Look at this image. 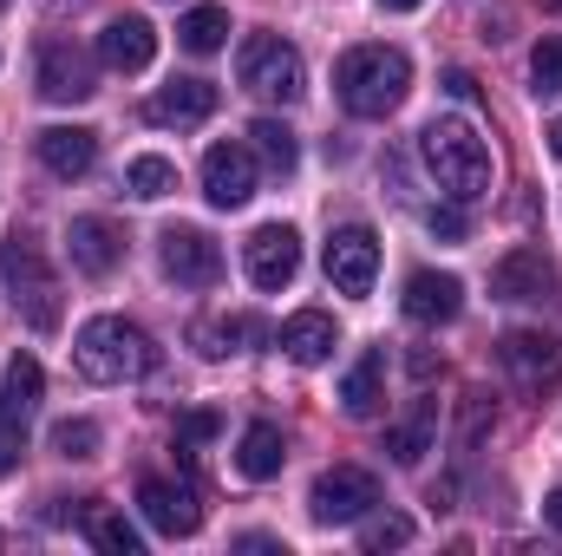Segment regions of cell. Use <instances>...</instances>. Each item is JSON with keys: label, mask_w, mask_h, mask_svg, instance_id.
Listing matches in <instances>:
<instances>
[{"label": "cell", "mask_w": 562, "mask_h": 556, "mask_svg": "<svg viewBox=\"0 0 562 556\" xmlns=\"http://www.w3.org/2000/svg\"><path fill=\"white\" fill-rule=\"evenodd\" d=\"M373 276H380V236L367 223H340L327 236V281L340 294H373Z\"/></svg>", "instance_id": "obj_8"}, {"label": "cell", "mask_w": 562, "mask_h": 556, "mask_svg": "<svg viewBox=\"0 0 562 556\" xmlns=\"http://www.w3.org/2000/svg\"><path fill=\"white\" fill-rule=\"evenodd\" d=\"M243 269H249V281L256 288H288V281L301 276V236L288 230V223H262L249 243H243Z\"/></svg>", "instance_id": "obj_9"}, {"label": "cell", "mask_w": 562, "mask_h": 556, "mask_svg": "<svg viewBox=\"0 0 562 556\" xmlns=\"http://www.w3.org/2000/svg\"><path fill=\"white\" fill-rule=\"evenodd\" d=\"M400 308H406V321H419V327H445V321L464 314V281L445 276V269H419V276H406Z\"/></svg>", "instance_id": "obj_13"}, {"label": "cell", "mask_w": 562, "mask_h": 556, "mask_svg": "<svg viewBox=\"0 0 562 556\" xmlns=\"http://www.w3.org/2000/svg\"><path fill=\"white\" fill-rule=\"evenodd\" d=\"M380 7H386V13H419L425 0H380Z\"/></svg>", "instance_id": "obj_38"}, {"label": "cell", "mask_w": 562, "mask_h": 556, "mask_svg": "<svg viewBox=\"0 0 562 556\" xmlns=\"http://www.w3.org/2000/svg\"><path fill=\"white\" fill-rule=\"evenodd\" d=\"M157 263H164V276L183 281V288H216V281H223V249H216V236L196 230V223H170V230L157 236Z\"/></svg>", "instance_id": "obj_7"}, {"label": "cell", "mask_w": 562, "mask_h": 556, "mask_svg": "<svg viewBox=\"0 0 562 556\" xmlns=\"http://www.w3.org/2000/svg\"><path fill=\"white\" fill-rule=\"evenodd\" d=\"M530 86H537V99H557L562 92V40H543L530 53Z\"/></svg>", "instance_id": "obj_32"}, {"label": "cell", "mask_w": 562, "mask_h": 556, "mask_svg": "<svg viewBox=\"0 0 562 556\" xmlns=\"http://www.w3.org/2000/svg\"><path fill=\"white\" fill-rule=\"evenodd\" d=\"M26 400H13V387L0 380V478L20 465V452H26Z\"/></svg>", "instance_id": "obj_25"}, {"label": "cell", "mask_w": 562, "mask_h": 556, "mask_svg": "<svg viewBox=\"0 0 562 556\" xmlns=\"http://www.w3.org/2000/svg\"><path fill=\"white\" fill-rule=\"evenodd\" d=\"M373 504H380V478H373L367 465H334V471H321L314 491H307L314 524H360Z\"/></svg>", "instance_id": "obj_6"}, {"label": "cell", "mask_w": 562, "mask_h": 556, "mask_svg": "<svg viewBox=\"0 0 562 556\" xmlns=\"http://www.w3.org/2000/svg\"><path fill=\"white\" fill-rule=\"evenodd\" d=\"M46 445H53L59 458H92V452H99V425H92V419H59Z\"/></svg>", "instance_id": "obj_31"}, {"label": "cell", "mask_w": 562, "mask_h": 556, "mask_svg": "<svg viewBox=\"0 0 562 556\" xmlns=\"http://www.w3.org/2000/svg\"><path fill=\"white\" fill-rule=\"evenodd\" d=\"M203 197L216 210H243L256 197V151L249 144H210L203 151Z\"/></svg>", "instance_id": "obj_10"}, {"label": "cell", "mask_w": 562, "mask_h": 556, "mask_svg": "<svg viewBox=\"0 0 562 556\" xmlns=\"http://www.w3.org/2000/svg\"><path fill=\"white\" fill-rule=\"evenodd\" d=\"M445 92H451V99H464V105H471V99H477V79H471V73H445Z\"/></svg>", "instance_id": "obj_36"}, {"label": "cell", "mask_w": 562, "mask_h": 556, "mask_svg": "<svg viewBox=\"0 0 562 556\" xmlns=\"http://www.w3.org/2000/svg\"><path fill=\"white\" fill-rule=\"evenodd\" d=\"M236 79H243V92L276 99V105H294V99L307 92V66H301V53H294L281 33H256V40H243V53H236Z\"/></svg>", "instance_id": "obj_5"}, {"label": "cell", "mask_w": 562, "mask_h": 556, "mask_svg": "<svg viewBox=\"0 0 562 556\" xmlns=\"http://www.w3.org/2000/svg\"><path fill=\"white\" fill-rule=\"evenodd\" d=\"M550 263H543V249H517V256H504L497 269H491V288H497V301H543L550 294Z\"/></svg>", "instance_id": "obj_19"}, {"label": "cell", "mask_w": 562, "mask_h": 556, "mask_svg": "<svg viewBox=\"0 0 562 556\" xmlns=\"http://www.w3.org/2000/svg\"><path fill=\"white\" fill-rule=\"evenodd\" d=\"M125 184H132V197L157 203V197H170V190H177V164H170V157H132Z\"/></svg>", "instance_id": "obj_29"}, {"label": "cell", "mask_w": 562, "mask_h": 556, "mask_svg": "<svg viewBox=\"0 0 562 556\" xmlns=\"http://www.w3.org/2000/svg\"><path fill=\"white\" fill-rule=\"evenodd\" d=\"M138 511H144V524L164 531V537H190V531L203 524L196 491H190V485H170V478H144L138 485Z\"/></svg>", "instance_id": "obj_12"}, {"label": "cell", "mask_w": 562, "mask_h": 556, "mask_svg": "<svg viewBox=\"0 0 562 556\" xmlns=\"http://www.w3.org/2000/svg\"><path fill=\"white\" fill-rule=\"evenodd\" d=\"M431 432H438V407H431V400H419V407H413V419H400V425L386 432V452H393L400 465H419L425 452H431Z\"/></svg>", "instance_id": "obj_23"}, {"label": "cell", "mask_w": 562, "mask_h": 556, "mask_svg": "<svg viewBox=\"0 0 562 556\" xmlns=\"http://www.w3.org/2000/svg\"><path fill=\"white\" fill-rule=\"evenodd\" d=\"M99 86H92V59L72 46V40H46L40 46V99L53 105H86Z\"/></svg>", "instance_id": "obj_11"}, {"label": "cell", "mask_w": 562, "mask_h": 556, "mask_svg": "<svg viewBox=\"0 0 562 556\" xmlns=\"http://www.w3.org/2000/svg\"><path fill=\"white\" fill-rule=\"evenodd\" d=\"M550 157H562V119L550 125Z\"/></svg>", "instance_id": "obj_39"}, {"label": "cell", "mask_w": 562, "mask_h": 556, "mask_svg": "<svg viewBox=\"0 0 562 556\" xmlns=\"http://www.w3.org/2000/svg\"><path fill=\"white\" fill-rule=\"evenodd\" d=\"M249 138H256V151H262V164L281 170V177L301 164V144H294V132H288L281 119H256V125H249Z\"/></svg>", "instance_id": "obj_28"}, {"label": "cell", "mask_w": 562, "mask_h": 556, "mask_svg": "<svg viewBox=\"0 0 562 556\" xmlns=\"http://www.w3.org/2000/svg\"><path fill=\"white\" fill-rule=\"evenodd\" d=\"M334 92H340V105L353 119H386L413 92V59L400 46H353L334 66Z\"/></svg>", "instance_id": "obj_1"}, {"label": "cell", "mask_w": 562, "mask_h": 556, "mask_svg": "<svg viewBox=\"0 0 562 556\" xmlns=\"http://www.w3.org/2000/svg\"><path fill=\"white\" fill-rule=\"evenodd\" d=\"M0 7H7V0H0Z\"/></svg>", "instance_id": "obj_40"}, {"label": "cell", "mask_w": 562, "mask_h": 556, "mask_svg": "<svg viewBox=\"0 0 562 556\" xmlns=\"http://www.w3.org/2000/svg\"><path fill=\"white\" fill-rule=\"evenodd\" d=\"M413 544V518H400V511H367L360 518V551H406Z\"/></svg>", "instance_id": "obj_26"}, {"label": "cell", "mask_w": 562, "mask_h": 556, "mask_svg": "<svg viewBox=\"0 0 562 556\" xmlns=\"http://www.w3.org/2000/svg\"><path fill=\"white\" fill-rule=\"evenodd\" d=\"M177 40H183V53H223L229 46V13L223 7H190L177 20Z\"/></svg>", "instance_id": "obj_24"}, {"label": "cell", "mask_w": 562, "mask_h": 556, "mask_svg": "<svg viewBox=\"0 0 562 556\" xmlns=\"http://www.w3.org/2000/svg\"><path fill=\"white\" fill-rule=\"evenodd\" d=\"M0 281H7V294H13V308H20L26 327H40V334L59 327V276H53V263H46V249L33 236L13 230L0 243Z\"/></svg>", "instance_id": "obj_4"}, {"label": "cell", "mask_w": 562, "mask_h": 556, "mask_svg": "<svg viewBox=\"0 0 562 556\" xmlns=\"http://www.w3.org/2000/svg\"><path fill=\"white\" fill-rule=\"evenodd\" d=\"M86 537H92L105 556H138V551H144L138 524H125L119 511H92V518H86Z\"/></svg>", "instance_id": "obj_27"}, {"label": "cell", "mask_w": 562, "mask_h": 556, "mask_svg": "<svg viewBox=\"0 0 562 556\" xmlns=\"http://www.w3.org/2000/svg\"><path fill=\"white\" fill-rule=\"evenodd\" d=\"M334 347H340V327H334V314H321V308H301V314H288V321H281V354H288V360H301V367H321Z\"/></svg>", "instance_id": "obj_18"}, {"label": "cell", "mask_w": 562, "mask_h": 556, "mask_svg": "<svg viewBox=\"0 0 562 556\" xmlns=\"http://www.w3.org/2000/svg\"><path fill=\"white\" fill-rule=\"evenodd\" d=\"M269 327L262 321H249V314H236V321H223V327H196V341H210L203 354H243V341H262Z\"/></svg>", "instance_id": "obj_30"}, {"label": "cell", "mask_w": 562, "mask_h": 556, "mask_svg": "<svg viewBox=\"0 0 562 556\" xmlns=\"http://www.w3.org/2000/svg\"><path fill=\"white\" fill-rule=\"evenodd\" d=\"M66 243H72V269H79V276H112V269L125 263V236H119V223H105V216H72Z\"/></svg>", "instance_id": "obj_15"}, {"label": "cell", "mask_w": 562, "mask_h": 556, "mask_svg": "<svg viewBox=\"0 0 562 556\" xmlns=\"http://www.w3.org/2000/svg\"><path fill=\"white\" fill-rule=\"evenodd\" d=\"M210 112H216V86H210V79H170V86H157L150 105H144L150 125H177V132L203 125Z\"/></svg>", "instance_id": "obj_14"}, {"label": "cell", "mask_w": 562, "mask_h": 556, "mask_svg": "<svg viewBox=\"0 0 562 556\" xmlns=\"http://www.w3.org/2000/svg\"><path fill=\"white\" fill-rule=\"evenodd\" d=\"M543 518H550V524H557V531H562V485H557V491H550V504H543Z\"/></svg>", "instance_id": "obj_37"}, {"label": "cell", "mask_w": 562, "mask_h": 556, "mask_svg": "<svg viewBox=\"0 0 562 556\" xmlns=\"http://www.w3.org/2000/svg\"><path fill=\"white\" fill-rule=\"evenodd\" d=\"M425 230H431L438 243H464V230H471V223H464V210H458V203H431V210H425Z\"/></svg>", "instance_id": "obj_34"}, {"label": "cell", "mask_w": 562, "mask_h": 556, "mask_svg": "<svg viewBox=\"0 0 562 556\" xmlns=\"http://www.w3.org/2000/svg\"><path fill=\"white\" fill-rule=\"evenodd\" d=\"M380 400H386V354L373 347V354H360L353 374L340 380V407H347L353 419H373L380 413Z\"/></svg>", "instance_id": "obj_21"}, {"label": "cell", "mask_w": 562, "mask_h": 556, "mask_svg": "<svg viewBox=\"0 0 562 556\" xmlns=\"http://www.w3.org/2000/svg\"><path fill=\"white\" fill-rule=\"evenodd\" d=\"M99 59H105L112 73H144V66L157 59V26H150V20H138V13L112 20V26L99 33Z\"/></svg>", "instance_id": "obj_17"}, {"label": "cell", "mask_w": 562, "mask_h": 556, "mask_svg": "<svg viewBox=\"0 0 562 556\" xmlns=\"http://www.w3.org/2000/svg\"><path fill=\"white\" fill-rule=\"evenodd\" d=\"M216 413H183L177 419V452H190V445H203V438H216Z\"/></svg>", "instance_id": "obj_35"}, {"label": "cell", "mask_w": 562, "mask_h": 556, "mask_svg": "<svg viewBox=\"0 0 562 556\" xmlns=\"http://www.w3.org/2000/svg\"><path fill=\"white\" fill-rule=\"evenodd\" d=\"M497 354H504V367H510L524 387H543V380L562 367V354H557V341H550V334H504V347H497Z\"/></svg>", "instance_id": "obj_20"}, {"label": "cell", "mask_w": 562, "mask_h": 556, "mask_svg": "<svg viewBox=\"0 0 562 556\" xmlns=\"http://www.w3.org/2000/svg\"><path fill=\"white\" fill-rule=\"evenodd\" d=\"M419 151H425V170L438 177V190L451 203H477L491 190V144L477 138L471 119H431L419 132Z\"/></svg>", "instance_id": "obj_3"}, {"label": "cell", "mask_w": 562, "mask_h": 556, "mask_svg": "<svg viewBox=\"0 0 562 556\" xmlns=\"http://www.w3.org/2000/svg\"><path fill=\"white\" fill-rule=\"evenodd\" d=\"M281 458H288V445H281V425L256 419V425L243 432V445H236V471L262 485V478H276V471H281Z\"/></svg>", "instance_id": "obj_22"}, {"label": "cell", "mask_w": 562, "mask_h": 556, "mask_svg": "<svg viewBox=\"0 0 562 556\" xmlns=\"http://www.w3.org/2000/svg\"><path fill=\"white\" fill-rule=\"evenodd\" d=\"M7 387H13V400H26V407H33V400H40V387H46L40 360H33V354H13V360H7Z\"/></svg>", "instance_id": "obj_33"}, {"label": "cell", "mask_w": 562, "mask_h": 556, "mask_svg": "<svg viewBox=\"0 0 562 556\" xmlns=\"http://www.w3.org/2000/svg\"><path fill=\"white\" fill-rule=\"evenodd\" d=\"M72 367L92 380V387H125V380H144L157 367V347L138 321L125 314H92L72 341Z\"/></svg>", "instance_id": "obj_2"}, {"label": "cell", "mask_w": 562, "mask_h": 556, "mask_svg": "<svg viewBox=\"0 0 562 556\" xmlns=\"http://www.w3.org/2000/svg\"><path fill=\"white\" fill-rule=\"evenodd\" d=\"M33 151H40V164L53 170V177H86L92 164H99V132H86V125H46L40 138H33Z\"/></svg>", "instance_id": "obj_16"}]
</instances>
